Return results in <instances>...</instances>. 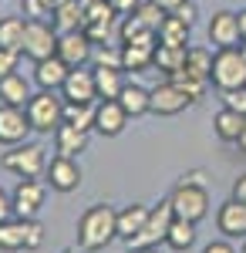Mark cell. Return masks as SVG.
<instances>
[{
    "label": "cell",
    "instance_id": "4fadbf2b",
    "mask_svg": "<svg viewBox=\"0 0 246 253\" xmlns=\"http://www.w3.org/2000/svg\"><path fill=\"white\" fill-rule=\"evenodd\" d=\"M64 101H81V105H95L98 88H95V68H71L68 78L61 84Z\"/></svg>",
    "mask_w": 246,
    "mask_h": 253
},
{
    "label": "cell",
    "instance_id": "74e56055",
    "mask_svg": "<svg viewBox=\"0 0 246 253\" xmlns=\"http://www.w3.org/2000/svg\"><path fill=\"white\" fill-rule=\"evenodd\" d=\"M223 108H233V112L246 115V84L243 88H229V91H223Z\"/></svg>",
    "mask_w": 246,
    "mask_h": 253
},
{
    "label": "cell",
    "instance_id": "681fc988",
    "mask_svg": "<svg viewBox=\"0 0 246 253\" xmlns=\"http://www.w3.org/2000/svg\"><path fill=\"white\" fill-rule=\"evenodd\" d=\"M57 3H61V0H44V7H47V10H54Z\"/></svg>",
    "mask_w": 246,
    "mask_h": 253
},
{
    "label": "cell",
    "instance_id": "c3c4849f",
    "mask_svg": "<svg viewBox=\"0 0 246 253\" xmlns=\"http://www.w3.org/2000/svg\"><path fill=\"white\" fill-rule=\"evenodd\" d=\"M236 17H240V34H243V41H246V10H240Z\"/></svg>",
    "mask_w": 246,
    "mask_h": 253
},
{
    "label": "cell",
    "instance_id": "8992f818",
    "mask_svg": "<svg viewBox=\"0 0 246 253\" xmlns=\"http://www.w3.org/2000/svg\"><path fill=\"white\" fill-rule=\"evenodd\" d=\"M172 219H175V213H172V203H169V199H162L159 206H152L145 226L128 240V250H155L159 243H165Z\"/></svg>",
    "mask_w": 246,
    "mask_h": 253
},
{
    "label": "cell",
    "instance_id": "30bf717a",
    "mask_svg": "<svg viewBox=\"0 0 246 253\" xmlns=\"http://www.w3.org/2000/svg\"><path fill=\"white\" fill-rule=\"evenodd\" d=\"M44 193H47V186L41 179H20L17 189L10 193V199H14V216L17 219H38L41 206H44Z\"/></svg>",
    "mask_w": 246,
    "mask_h": 253
},
{
    "label": "cell",
    "instance_id": "7dc6e473",
    "mask_svg": "<svg viewBox=\"0 0 246 253\" xmlns=\"http://www.w3.org/2000/svg\"><path fill=\"white\" fill-rule=\"evenodd\" d=\"M236 149H240V156H246V125H243V132H240V138H236Z\"/></svg>",
    "mask_w": 246,
    "mask_h": 253
},
{
    "label": "cell",
    "instance_id": "cb8c5ba5",
    "mask_svg": "<svg viewBox=\"0 0 246 253\" xmlns=\"http://www.w3.org/2000/svg\"><path fill=\"white\" fill-rule=\"evenodd\" d=\"M118 101H122V108L128 112V118L149 115V101H152V91H149V88H142V84H135V81H128V84L122 88V95H118Z\"/></svg>",
    "mask_w": 246,
    "mask_h": 253
},
{
    "label": "cell",
    "instance_id": "9c48e42d",
    "mask_svg": "<svg viewBox=\"0 0 246 253\" xmlns=\"http://www.w3.org/2000/svg\"><path fill=\"white\" fill-rule=\"evenodd\" d=\"M155 47H159V34L155 31H142L138 38L122 44V71H145V68H152Z\"/></svg>",
    "mask_w": 246,
    "mask_h": 253
},
{
    "label": "cell",
    "instance_id": "5b68a950",
    "mask_svg": "<svg viewBox=\"0 0 246 253\" xmlns=\"http://www.w3.org/2000/svg\"><path fill=\"white\" fill-rule=\"evenodd\" d=\"M0 166L20 179H41L47 169V156L34 142H20V145H10V152L0 156Z\"/></svg>",
    "mask_w": 246,
    "mask_h": 253
},
{
    "label": "cell",
    "instance_id": "5bb4252c",
    "mask_svg": "<svg viewBox=\"0 0 246 253\" xmlns=\"http://www.w3.org/2000/svg\"><path fill=\"white\" fill-rule=\"evenodd\" d=\"M128 125V112L122 108L118 98H105V101H95V132L105 138H115L125 132Z\"/></svg>",
    "mask_w": 246,
    "mask_h": 253
},
{
    "label": "cell",
    "instance_id": "d590c367",
    "mask_svg": "<svg viewBox=\"0 0 246 253\" xmlns=\"http://www.w3.org/2000/svg\"><path fill=\"white\" fill-rule=\"evenodd\" d=\"M91 61H95V68H122V44L115 47V44H101L91 51Z\"/></svg>",
    "mask_w": 246,
    "mask_h": 253
},
{
    "label": "cell",
    "instance_id": "52a82bcc",
    "mask_svg": "<svg viewBox=\"0 0 246 253\" xmlns=\"http://www.w3.org/2000/svg\"><path fill=\"white\" fill-rule=\"evenodd\" d=\"M24 58L31 61H44L57 54V27L47 24V20H27V31H24Z\"/></svg>",
    "mask_w": 246,
    "mask_h": 253
},
{
    "label": "cell",
    "instance_id": "6da1fadb",
    "mask_svg": "<svg viewBox=\"0 0 246 253\" xmlns=\"http://www.w3.org/2000/svg\"><path fill=\"white\" fill-rule=\"evenodd\" d=\"M112 240H118V213L105 203L88 206L78 219V247L88 253L105 250Z\"/></svg>",
    "mask_w": 246,
    "mask_h": 253
},
{
    "label": "cell",
    "instance_id": "db71d44e",
    "mask_svg": "<svg viewBox=\"0 0 246 253\" xmlns=\"http://www.w3.org/2000/svg\"><path fill=\"white\" fill-rule=\"evenodd\" d=\"M243 51H246V41H243Z\"/></svg>",
    "mask_w": 246,
    "mask_h": 253
},
{
    "label": "cell",
    "instance_id": "bcb514c9",
    "mask_svg": "<svg viewBox=\"0 0 246 253\" xmlns=\"http://www.w3.org/2000/svg\"><path fill=\"white\" fill-rule=\"evenodd\" d=\"M155 3H159V7H162V10H175V7H182V3H186V0H155Z\"/></svg>",
    "mask_w": 246,
    "mask_h": 253
},
{
    "label": "cell",
    "instance_id": "e0dca14e",
    "mask_svg": "<svg viewBox=\"0 0 246 253\" xmlns=\"http://www.w3.org/2000/svg\"><path fill=\"white\" fill-rule=\"evenodd\" d=\"M209 41L216 44V51L219 47H240V17L233 14V10H216L212 20H209Z\"/></svg>",
    "mask_w": 246,
    "mask_h": 253
},
{
    "label": "cell",
    "instance_id": "ee69618b",
    "mask_svg": "<svg viewBox=\"0 0 246 253\" xmlns=\"http://www.w3.org/2000/svg\"><path fill=\"white\" fill-rule=\"evenodd\" d=\"M203 253H236V250L229 247L226 240H212V243H206V247H203Z\"/></svg>",
    "mask_w": 246,
    "mask_h": 253
},
{
    "label": "cell",
    "instance_id": "816d5d0a",
    "mask_svg": "<svg viewBox=\"0 0 246 253\" xmlns=\"http://www.w3.org/2000/svg\"><path fill=\"white\" fill-rule=\"evenodd\" d=\"M64 253H78V250H64Z\"/></svg>",
    "mask_w": 246,
    "mask_h": 253
},
{
    "label": "cell",
    "instance_id": "f546056e",
    "mask_svg": "<svg viewBox=\"0 0 246 253\" xmlns=\"http://www.w3.org/2000/svg\"><path fill=\"white\" fill-rule=\"evenodd\" d=\"M189 24L186 20H179L175 14H165L162 20V27H159V44H179V47H186L189 44Z\"/></svg>",
    "mask_w": 246,
    "mask_h": 253
},
{
    "label": "cell",
    "instance_id": "2e32d148",
    "mask_svg": "<svg viewBox=\"0 0 246 253\" xmlns=\"http://www.w3.org/2000/svg\"><path fill=\"white\" fill-rule=\"evenodd\" d=\"M27 132H34L27 122V112L14 105H0V145H20Z\"/></svg>",
    "mask_w": 246,
    "mask_h": 253
},
{
    "label": "cell",
    "instance_id": "b9f144b4",
    "mask_svg": "<svg viewBox=\"0 0 246 253\" xmlns=\"http://www.w3.org/2000/svg\"><path fill=\"white\" fill-rule=\"evenodd\" d=\"M3 219H14V199L0 189V223H3Z\"/></svg>",
    "mask_w": 246,
    "mask_h": 253
},
{
    "label": "cell",
    "instance_id": "d4e9b609",
    "mask_svg": "<svg viewBox=\"0 0 246 253\" xmlns=\"http://www.w3.org/2000/svg\"><path fill=\"white\" fill-rule=\"evenodd\" d=\"M243 125H246V115L233 112V108H219L216 118H212V132L223 138V142H233V145H236V138L243 132Z\"/></svg>",
    "mask_w": 246,
    "mask_h": 253
},
{
    "label": "cell",
    "instance_id": "3957f363",
    "mask_svg": "<svg viewBox=\"0 0 246 253\" xmlns=\"http://www.w3.org/2000/svg\"><path fill=\"white\" fill-rule=\"evenodd\" d=\"M169 203H172V213L179 216V219L199 223V219H206V213H209V189L203 186V182L179 179V186L172 189Z\"/></svg>",
    "mask_w": 246,
    "mask_h": 253
},
{
    "label": "cell",
    "instance_id": "ab89813d",
    "mask_svg": "<svg viewBox=\"0 0 246 253\" xmlns=\"http://www.w3.org/2000/svg\"><path fill=\"white\" fill-rule=\"evenodd\" d=\"M172 14H175V17H179V20H186L189 27H192V24H196V17H199V10H196V3H192V0H186L182 7H175Z\"/></svg>",
    "mask_w": 246,
    "mask_h": 253
},
{
    "label": "cell",
    "instance_id": "ba28073f",
    "mask_svg": "<svg viewBox=\"0 0 246 253\" xmlns=\"http://www.w3.org/2000/svg\"><path fill=\"white\" fill-rule=\"evenodd\" d=\"M118 10L112 7V0H84V34L91 38V44H105L115 27Z\"/></svg>",
    "mask_w": 246,
    "mask_h": 253
},
{
    "label": "cell",
    "instance_id": "7bdbcfd3",
    "mask_svg": "<svg viewBox=\"0 0 246 253\" xmlns=\"http://www.w3.org/2000/svg\"><path fill=\"white\" fill-rule=\"evenodd\" d=\"M138 3H142V0H112V7L118 10V14H125V17L135 14V7H138Z\"/></svg>",
    "mask_w": 246,
    "mask_h": 253
},
{
    "label": "cell",
    "instance_id": "7c38bea8",
    "mask_svg": "<svg viewBox=\"0 0 246 253\" xmlns=\"http://www.w3.org/2000/svg\"><path fill=\"white\" fill-rule=\"evenodd\" d=\"M91 51H95V44H91V38L84 31H64V34H57V58L64 61L68 68H84L91 61Z\"/></svg>",
    "mask_w": 246,
    "mask_h": 253
},
{
    "label": "cell",
    "instance_id": "4316f807",
    "mask_svg": "<svg viewBox=\"0 0 246 253\" xmlns=\"http://www.w3.org/2000/svg\"><path fill=\"white\" fill-rule=\"evenodd\" d=\"M186 51H189V47H179V44H159L152 68H159V71H165V75H175V71L186 68Z\"/></svg>",
    "mask_w": 246,
    "mask_h": 253
},
{
    "label": "cell",
    "instance_id": "4dcf8cb0",
    "mask_svg": "<svg viewBox=\"0 0 246 253\" xmlns=\"http://www.w3.org/2000/svg\"><path fill=\"white\" fill-rule=\"evenodd\" d=\"M24 31H27V20L24 17H3L0 20V47L24 51Z\"/></svg>",
    "mask_w": 246,
    "mask_h": 253
},
{
    "label": "cell",
    "instance_id": "7402d4cb",
    "mask_svg": "<svg viewBox=\"0 0 246 253\" xmlns=\"http://www.w3.org/2000/svg\"><path fill=\"white\" fill-rule=\"evenodd\" d=\"M31 101V84L24 75H7V78H0V105H14V108H24Z\"/></svg>",
    "mask_w": 246,
    "mask_h": 253
},
{
    "label": "cell",
    "instance_id": "603a6c76",
    "mask_svg": "<svg viewBox=\"0 0 246 253\" xmlns=\"http://www.w3.org/2000/svg\"><path fill=\"white\" fill-rule=\"evenodd\" d=\"M152 206H142V203H132V206H125L122 213H118V240H132L142 226H145V219H149Z\"/></svg>",
    "mask_w": 246,
    "mask_h": 253
},
{
    "label": "cell",
    "instance_id": "f1b7e54d",
    "mask_svg": "<svg viewBox=\"0 0 246 253\" xmlns=\"http://www.w3.org/2000/svg\"><path fill=\"white\" fill-rule=\"evenodd\" d=\"M192 243H196V223H189V219H172V226H169V236H165V247L175 253H182V250H189Z\"/></svg>",
    "mask_w": 246,
    "mask_h": 253
},
{
    "label": "cell",
    "instance_id": "8fae6325",
    "mask_svg": "<svg viewBox=\"0 0 246 253\" xmlns=\"http://www.w3.org/2000/svg\"><path fill=\"white\" fill-rule=\"evenodd\" d=\"M189 105H192V98L186 95L182 88H175L169 78L152 88V101H149V112H152V115L172 118V115H179V112H186Z\"/></svg>",
    "mask_w": 246,
    "mask_h": 253
},
{
    "label": "cell",
    "instance_id": "1f68e13d",
    "mask_svg": "<svg viewBox=\"0 0 246 253\" xmlns=\"http://www.w3.org/2000/svg\"><path fill=\"white\" fill-rule=\"evenodd\" d=\"M64 125H75L81 132H91V128H95V105L64 101Z\"/></svg>",
    "mask_w": 246,
    "mask_h": 253
},
{
    "label": "cell",
    "instance_id": "f35d334b",
    "mask_svg": "<svg viewBox=\"0 0 246 253\" xmlns=\"http://www.w3.org/2000/svg\"><path fill=\"white\" fill-rule=\"evenodd\" d=\"M17 58H20V51H7V47H0V78H7V75L17 71Z\"/></svg>",
    "mask_w": 246,
    "mask_h": 253
},
{
    "label": "cell",
    "instance_id": "e575fe53",
    "mask_svg": "<svg viewBox=\"0 0 246 253\" xmlns=\"http://www.w3.org/2000/svg\"><path fill=\"white\" fill-rule=\"evenodd\" d=\"M169 81L175 84V88H182V91H186L192 101H199V98L206 95V88H209V81L192 78V75H186V71H175V75H169Z\"/></svg>",
    "mask_w": 246,
    "mask_h": 253
},
{
    "label": "cell",
    "instance_id": "ac0fdd59",
    "mask_svg": "<svg viewBox=\"0 0 246 253\" xmlns=\"http://www.w3.org/2000/svg\"><path fill=\"white\" fill-rule=\"evenodd\" d=\"M216 226H219V233L233 236V240H246V203L229 196L216 213Z\"/></svg>",
    "mask_w": 246,
    "mask_h": 253
},
{
    "label": "cell",
    "instance_id": "ffe728a7",
    "mask_svg": "<svg viewBox=\"0 0 246 253\" xmlns=\"http://www.w3.org/2000/svg\"><path fill=\"white\" fill-rule=\"evenodd\" d=\"M51 24L57 27V34L64 31H81L84 27V3L81 0H61L51 10Z\"/></svg>",
    "mask_w": 246,
    "mask_h": 253
},
{
    "label": "cell",
    "instance_id": "83f0119b",
    "mask_svg": "<svg viewBox=\"0 0 246 253\" xmlns=\"http://www.w3.org/2000/svg\"><path fill=\"white\" fill-rule=\"evenodd\" d=\"M182 71L212 84V51H209V47H199V44L189 47V51H186V68H182Z\"/></svg>",
    "mask_w": 246,
    "mask_h": 253
},
{
    "label": "cell",
    "instance_id": "8d00e7d4",
    "mask_svg": "<svg viewBox=\"0 0 246 253\" xmlns=\"http://www.w3.org/2000/svg\"><path fill=\"white\" fill-rule=\"evenodd\" d=\"M24 223V250H38L44 243V226L38 219H20Z\"/></svg>",
    "mask_w": 246,
    "mask_h": 253
},
{
    "label": "cell",
    "instance_id": "484cf974",
    "mask_svg": "<svg viewBox=\"0 0 246 253\" xmlns=\"http://www.w3.org/2000/svg\"><path fill=\"white\" fill-rule=\"evenodd\" d=\"M125 84H128V81H125V75H122V68H95L98 101H105V98H118Z\"/></svg>",
    "mask_w": 246,
    "mask_h": 253
},
{
    "label": "cell",
    "instance_id": "9a60e30c",
    "mask_svg": "<svg viewBox=\"0 0 246 253\" xmlns=\"http://www.w3.org/2000/svg\"><path fill=\"white\" fill-rule=\"evenodd\" d=\"M44 175H47V186L57 189V193H75L81 186V166H78V159H68V156L51 159Z\"/></svg>",
    "mask_w": 246,
    "mask_h": 253
},
{
    "label": "cell",
    "instance_id": "277c9868",
    "mask_svg": "<svg viewBox=\"0 0 246 253\" xmlns=\"http://www.w3.org/2000/svg\"><path fill=\"white\" fill-rule=\"evenodd\" d=\"M212 84L219 91L246 84V51L243 47H219L212 54Z\"/></svg>",
    "mask_w": 246,
    "mask_h": 253
},
{
    "label": "cell",
    "instance_id": "7a4b0ae2",
    "mask_svg": "<svg viewBox=\"0 0 246 253\" xmlns=\"http://www.w3.org/2000/svg\"><path fill=\"white\" fill-rule=\"evenodd\" d=\"M24 112H27V122H31L34 132L51 135V132H57V125L64 122V98H57L54 91L41 88L38 95H31V101L24 105Z\"/></svg>",
    "mask_w": 246,
    "mask_h": 253
},
{
    "label": "cell",
    "instance_id": "f907efd6",
    "mask_svg": "<svg viewBox=\"0 0 246 253\" xmlns=\"http://www.w3.org/2000/svg\"><path fill=\"white\" fill-rule=\"evenodd\" d=\"M128 253H155V250H128Z\"/></svg>",
    "mask_w": 246,
    "mask_h": 253
},
{
    "label": "cell",
    "instance_id": "f5cc1de1",
    "mask_svg": "<svg viewBox=\"0 0 246 253\" xmlns=\"http://www.w3.org/2000/svg\"><path fill=\"white\" fill-rule=\"evenodd\" d=\"M243 253H246V240H243Z\"/></svg>",
    "mask_w": 246,
    "mask_h": 253
},
{
    "label": "cell",
    "instance_id": "d6a6232c",
    "mask_svg": "<svg viewBox=\"0 0 246 253\" xmlns=\"http://www.w3.org/2000/svg\"><path fill=\"white\" fill-rule=\"evenodd\" d=\"M0 250H3V253L24 250V223H20L17 216L0 223Z\"/></svg>",
    "mask_w": 246,
    "mask_h": 253
},
{
    "label": "cell",
    "instance_id": "f6af8a7d",
    "mask_svg": "<svg viewBox=\"0 0 246 253\" xmlns=\"http://www.w3.org/2000/svg\"><path fill=\"white\" fill-rule=\"evenodd\" d=\"M233 199H240V203H246V172L233 182Z\"/></svg>",
    "mask_w": 246,
    "mask_h": 253
},
{
    "label": "cell",
    "instance_id": "60d3db41",
    "mask_svg": "<svg viewBox=\"0 0 246 253\" xmlns=\"http://www.w3.org/2000/svg\"><path fill=\"white\" fill-rule=\"evenodd\" d=\"M24 10H27V17H31V20H41V17L51 14V10L44 7V0H24Z\"/></svg>",
    "mask_w": 246,
    "mask_h": 253
},
{
    "label": "cell",
    "instance_id": "44dd1931",
    "mask_svg": "<svg viewBox=\"0 0 246 253\" xmlns=\"http://www.w3.org/2000/svg\"><path fill=\"white\" fill-rule=\"evenodd\" d=\"M54 142H57V156H68V159H78L84 149H88V132H81L75 125H57L54 132Z\"/></svg>",
    "mask_w": 246,
    "mask_h": 253
},
{
    "label": "cell",
    "instance_id": "d6986e66",
    "mask_svg": "<svg viewBox=\"0 0 246 253\" xmlns=\"http://www.w3.org/2000/svg\"><path fill=\"white\" fill-rule=\"evenodd\" d=\"M68 71L71 68L57 58V54H51V58H44V61H34V81H38V88H44V91H61Z\"/></svg>",
    "mask_w": 246,
    "mask_h": 253
},
{
    "label": "cell",
    "instance_id": "836d02e7",
    "mask_svg": "<svg viewBox=\"0 0 246 253\" xmlns=\"http://www.w3.org/2000/svg\"><path fill=\"white\" fill-rule=\"evenodd\" d=\"M165 14H169V10H162L155 0H142V3L135 7L132 17H138V24H142V27H149V31H155V34H159V27H162Z\"/></svg>",
    "mask_w": 246,
    "mask_h": 253
}]
</instances>
